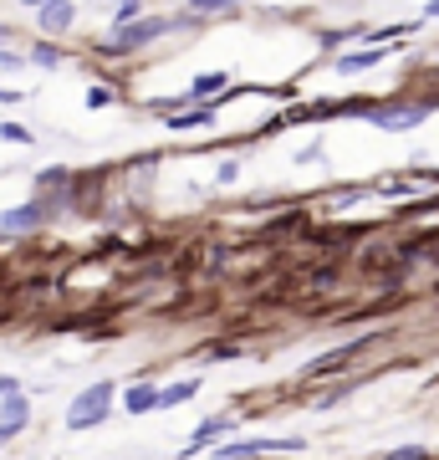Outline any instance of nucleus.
Instances as JSON below:
<instances>
[{
  "label": "nucleus",
  "mask_w": 439,
  "mask_h": 460,
  "mask_svg": "<svg viewBox=\"0 0 439 460\" xmlns=\"http://www.w3.org/2000/svg\"><path fill=\"white\" fill-rule=\"evenodd\" d=\"M21 62H26V57H16V51H5V47H0V66H21Z\"/></svg>",
  "instance_id": "21"
},
{
  "label": "nucleus",
  "mask_w": 439,
  "mask_h": 460,
  "mask_svg": "<svg viewBox=\"0 0 439 460\" xmlns=\"http://www.w3.org/2000/svg\"><path fill=\"white\" fill-rule=\"evenodd\" d=\"M225 429H230V420H205V425L189 435V450H205V445H215L220 435H225Z\"/></svg>",
  "instance_id": "12"
},
{
  "label": "nucleus",
  "mask_w": 439,
  "mask_h": 460,
  "mask_svg": "<svg viewBox=\"0 0 439 460\" xmlns=\"http://www.w3.org/2000/svg\"><path fill=\"white\" fill-rule=\"evenodd\" d=\"M373 123L389 128V133H404V128H414V123H424V108H378Z\"/></svg>",
  "instance_id": "8"
},
{
  "label": "nucleus",
  "mask_w": 439,
  "mask_h": 460,
  "mask_svg": "<svg viewBox=\"0 0 439 460\" xmlns=\"http://www.w3.org/2000/svg\"><path fill=\"white\" fill-rule=\"evenodd\" d=\"M271 450H302V440H235V445H225L220 456L225 460H256V456H271Z\"/></svg>",
  "instance_id": "6"
},
{
  "label": "nucleus",
  "mask_w": 439,
  "mask_h": 460,
  "mask_svg": "<svg viewBox=\"0 0 439 460\" xmlns=\"http://www.w3.org/2000/svg\"><path fill=\"white\" fill-rule=\"evenodd\" d=\"M26 62H31V66H41V72H51V66H62V51L51 47V41H36V47L26 51Z\"/></svg>",
  "instance_id": "13"
},
{
  "label": "nucleus",
  "mask_w": 439,
  "mask_h": 460,
  "mask_svg": "<svg viewBox=\"0 0 439 460\" xmlns=\"http://www.w3.org/2000/svg\"><path fill=\"white\" fill-rule=\"evenodd\" d=\"M424 16H429V21L439 16V0H429V5H424Z\"/></svg>",
  "instance_id": "23"
},
{
  "label": "nucleus",
  "mask_w": 439,
  "mask_h": 460,
  "mask_svg": "<svg viewBox=\"0 0 439 460\" xmlns=\"http://www.w3.org/2000/svg\"><path fill=\"white\" fill-rule=\"evenodd\" d=\"M26 420H31V399L21 394V389H16V394H5V399H0V425L21 429Z\"/></svg>",
  "instance_id": "9"
},
{
  "label": "nucleus",
  "mask_w": 439,
  "mask_h": 460,
  "mask_svg": "<svg viewBox=\"0 0 439 460\" xmlns=\"http://www.w3.org/2000/svg\"><path fill=\"white\" fill-rule=\"evenodd\" d=\"M5 36H11V31H5V21H0V47H5Z\"/></svg>",
  "instance_id": "26"
},
{
  "label": "nucleus",
  "mask_w": 439,
  "mask_h": 460,
  "mask_svg": "<svg viewBox=\"0 0 439 460\" xmlns=\"http://www.w3.org/2000/svg\"><path fill=\"white\" fill-rule=\"evenodd\" d=\"M21 5H31V11H41V5H51V0H21Z\"/></svg>",
  "instance_id": "24"
},
{
  "label": "nucleus",
  "mask_w": 439,
  "mask_h": 460,
  "mask_svg": "<svg viewBox=\"0 0 439 460\" xmlns=\"http://www.w3.org/2000/svg\"><path fill=\"white\" fill-rule=\"evenodd\" d=\"M378 62V51H353V57H342L338 72H368V66Z\"/></svg>",
  "instance_id": "15"
},
{
  "label": "nucleus",
  "mask_w": 439,
  "mask_h": 460,
  "mask_svg": "<svg viewBox=\"0 0 439 460\" xmlns=\"http://www.w3.org/2000/svg\"><path fill=\"white\" fill-rule=\"evenodd\" d=\"M5 394H16V378H11V374H0V399H5Z\"/></svg>",
  "instance_id": "22"
},
{
  "label": "nucleus",
  "mask_w": 439,
  "mask_h": 460,
  "mask_svg": "<svg viewBox=\"0 0 439 460\" xmlns=\"http://www.w3.org/2000/svg\"><path fill=\"white\" fill-rule=\"evenodd\" d=\"M51 210H57V199H31V205H16V210H0V230H11V235H21V230H41Z\"/></svg>",
  "instance_id": "3"
},
{
  "label": "nucleus",
  "mask_w": 439,
  "mask_h": 460,
  "mask_svg": "<svg viewBox=\"0 0 439 460\" xmlns=\"http://www.w3.org/2000/svg\"><path fill=\"white\" fill-rule=\"evenodd\" d=\"M174 31V21H163V16H138L133 26H118L108 41H102V57H133V51H144L148 41H159V36Z\"/></svg>",
  "instance_id": "1"
},
{
  "label": "nucleus",
  "mask_w": 439,
  "mask_h": 460,
  "mask_svg": "<svg viewBox=\"0 0 439 460\" xmlns=\"http://www.w3.org/2000/svg\"><path fill=\"white\" fill-rule=\"evenodd\" d=\"M215 123V102H195V108H180V113L163 118V128L169 133H199Z\"/></svg>",
  "instance_id": "5"
},
{
  "label": "nucleus",
  "mask_w": 439,
  "mask_h": 460,
  "mask_svg": "<svg viewBox=\"0 0 439 460\" xmlns=\"http://www.w3.org/2000/svg\"><path fill=\"white\" fill-rule=\"evenodd\" d=\"M11 435H16V429H11V425H0V445H5V440H11Z\"/></svg>",
  "instance_id": "25"
},
{
  "label": "nucleus",
  "mask_w": 439,
  "mask_h": 460,
  "mask_svg": "<svg viewBox=\"0 0 439 460\" xmlns=\"http://www.w3.org/2000/svg\"><path fill=\"white\" fill-rule=\"evenodd\" d=\"M138 16H144V0H113V21L118 26H133Z\"/></svg>",
  "instance_id": "14"
},
{
  "label": "nucleus",
  "mask_w": 439,
  "mask_h": 460,
  "mask_svg": "<svg viewBox=\"0 0 439 460\" xmlns=\"http://www.w3.org/2000/svg\"><path fill=\"white\" fill-rule=\"evenodd\" d=\"M225 93H230V77H225V72H199L184 98H189V102H220Z\"/></svg>",
  "instance_id": "7"
},
{
  "label": "nucleus",
  "mask_w": 439,
  "mask_h": 460,
  "mask_svg": "<svg viewBox=\"0 0 439 460\" xmlns=\"http://www.w3.org/2000/svg\"><path fill=\"white\" fill-rule=\"evenodd\" d=\"M123 410H128V414H148V410H159V389H154V384H133L128 394H123Z\"/></svg>",
  "instance_id": "10"
},
{
  "label": "nucleus",
  "mask_w": 439,
  "mask_h": 460,
  "mask_svg": "<svg viewBox=\"0 0 439 460\" xmlns=\"http://www.w3.org/2000/svg\"><path fill=\"white\" fill-rule=\"evenodd\" d=\"M230 5H245V0H230Z\"/></svg>",
  "instance_id": "27"
},
{
  "label": "nucleus",
  "mask_w": 439,
  "mask_h": 460,
  "mask_svg": "<svg viewBox=\"0 0 439 460\" xmlns=\"http://www.w3.org/2000/svg\"><path fill=\"white\" fill-rule=\"evenodd\" d=\"M189 5V16H220V11H230V0H184Z\"/></svg>",
  "instance_id": "16"
},
{
  "label": "nucleus",
  "mask_w": 439,
  "mask_h": 460,
  "mask_svg": "<svg viewBox=\"0 0 439 460\" xmlns=\"http://www.w3.org/2000/svg\"><path fill=\"white\" fill-rule=\"evenodd\" d=\"M108 414H113V384H92V389H82L77 404L66 410V425L72 429H92V425H102Z\"/></svg>",
  "instance_id": "2"
},
{
  "label": "nucleus",
  "mask_w": 439,
  "mask_h": 460,
  "mask_svg": "<svg viewBox=\"0 0 439 460\" xmlns=\"http://www.w3.org/2000/svg\"><path fill=\"white\" fill-rule=\"evenodd\" d=\"M199 394V378H184V384H169V389H159V410H169V404H184V399Z\"/></svg>",
  "instance_id": "11"
},
{
  "label": "nucleus",
  "mask_w": 439,
  "mask_h": 460,
  "mask_svg": "<svg viewBox=\"0 0 439 460\" xmlns=\"http://www.w3.org/2000/svg\"><path fill=\"white\" fill-rule=\"evenodd\" d=\"M383 460H424V450L419 445H404V450H393V456H383Z\"/></svg>",
  "instance_id": "20"
},
{
  "label": "nucleus",
  "mask_w": 439,
  "mask_h": 460,
  "mask_svg": "<svg viewBox=\"0 0 439 460\" xmlns=\"http://www.w3.org/2000/svg\"><path fill=\"white\" fill-rule=\"evenodd\" d=\"M235 174H241V169H235V159H225V164L215 169V180H220V184H235Z\"/></svg>",
  "instance_id": "19"
},
{
  "label": "nucleus",
  "mask_w": 439,
  "mask_h": 460,
  "mask_svg": "<svg viewBox=\"0 0 439 460\" xmlns=\"http://www.w3.org/2000/svg\"><path fill=\"white\" fill-rule=\"evenodd\" d=\"M108 102H118L113 87H92V93H87V108H108Z\"/></svg>",
  "instance_id": "18"
},
{
  "label": "nucleus",
  "mask_w": 439,
  "mask_h": 460,
  "mask_svg": "<svg viewBox=\"0 0 439 460\" xmlns=\"http://www.w3.org/2000/svg\"><path fill=\"white\" fill-rule=\"evenodd\" d=\"M0 138H5V144H36V133L21 128V123H0Z\"/></svg>",
  "instance_id": "17"
},
{
  "label": "nucleus",
  "mask_w": 439,
  "mask_h": 460,
  "mask_svg": "<svg viewBox=\"0 0 439 460\" xmlns=\"http://www.w3.org/2000/svg\"><path fill=\"white\" fill-rule=\"evenodd\" d=\"M72 26H77V0H51V5L36 11V31L41 36H62Z\"/></svg>",
  "instance_id": "4"
}]
</instances>
